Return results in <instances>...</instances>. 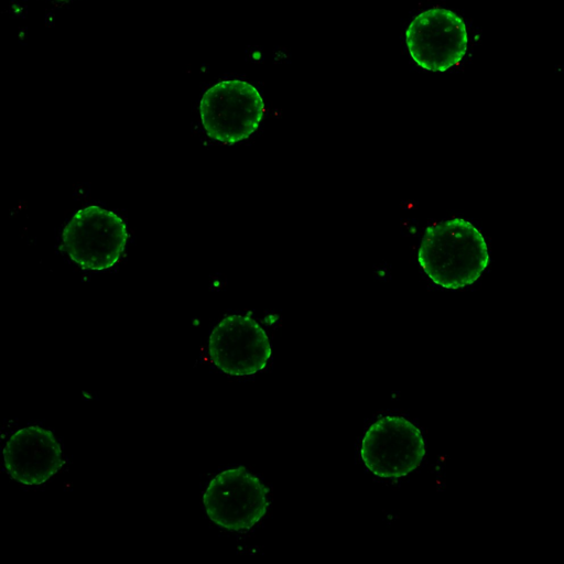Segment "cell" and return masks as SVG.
I'll list each match as a JSON object with an SVG mask.
<instances>
[{
	"mask_svg": "<svg viewBox=\"0 0 564 564\" xmlns=\"http://www.w3.org/2000/svg\"><path fill=\"white\" fill-rule=\"evenodd\" d=\"M417 261L436 285L458 290L482 275L489 262L488 246L474 224L453 217L425 229Z\"/></svg>",
	"mask_w": 564,
	"mask_h": 564,
	"instance_id": "cell-1",
	"label": "cell"
},
{
	"mask_svg": "<svg viewBox=\"0 0 564 564\" xmlns=\"http://www.w3.org/2000/svg\"><path fill=\"white\" fill-rule=\"evenodd\" d=\"M199 115L208 137L221 143H237L258 129L264 116V101L246 80H221L204 93Z\"/></svg>",
	"mask_w": 564,
	"mask_h": 564,
	"instance_id": "cell-3",
	"label": "cell"
},
{
	"mask_svg": "<svg viewBox=\"0 0 564 564\" xmlns=\"http://www.w3.org/2000/svg\"><path fill=\"white\" fill-rule=\"evenodd\" d=\"M58 1H68V0H58Z\"/></svg>",
	"mask_w": 564,
	"mask_h": 564,
	"instance_id": "cell-9",
	"label": "cell"
},
{
	"mask_svg": "<svg viewBox=\"0 0 564 564\" xmlns=\"http://www.w3.org/2000/svg\"><path fill=\"white\" fill-rule=\"evenodd\" d=\"M405 44L416 65L430 72H445L457 65L467 52L466 24L452 10L430 8L410 22Z\"/></svg>",
	"mask_w": 564,
	"mask_h": 564,
	"instance_id": "cell-6",
	"label": "cell"
},
{
	"mask_svg": "<svg viewBox=\"0 0 564 564\" xmlns=\"http://www.w3.org/2000/svg\"><path fill=\"white\" fill-rule=\"evenodd\" d=\"M425 449L424 437L416 425L404 416L386 415L365 432L360 456L375 476L397 479L422 463Z\"/></svg>",
	"mask_w": 564,
	"mask_h": 564,
	"instance_id": "cell-5",
	"label": "cell"
},
{
	"mask_svg": "<svg viewBox=\"0 0 564 564\" xmlns=\"http://www.w3.org/2000/svg\"><path fill=\"white\" fill-rule=\"evenodd\" d=\"M208 356L227 375L249 376L267 366L271 344L264 329L252 317L232 314L224 317L212 330Z\"/></svg>",
	"mask_w": 564,
	"mask_h": 564,
	"instance_id": "cell-7",
	"label": "cell"
},
{
	"mask_svg": "<svg viewBox=\"0 0 564 564\" xmlns=\"http://www.w3.org/2000/svg\"><path fill=\"white\" fill-rule=\"evenodd\" d=\"M128 230L116 213L90 205L78 209L62 232L61 248L84 270L104 271L124 252Z\"/></svg>",
	"mask_w": 564,
	"mask_h": 564,
	"instance_id": "cell-2",
	"label": "cell"
},
{
	"mask_svg": "<svg viewBox=\"0 0 564 564\" xmlns=\"http://www.w3.org/2000/svg\"><path fill=\"white\" fill-rule=\"evenodd\" d=\"M203 505L208 518L232 532H245L267 513L268 489L245 467L218 473L207 485Z\"/></svg>",
	"mask_w": 564,
	"mask_h": 564,
	"instance_id": "cell-4",
	"label": "cell"
},
{
	"mask_svg": "<svg viewBox=\"0 0 564 564\" xmlns=\"http://www.w3.org/2000/svg\"><path fill=\"white\" fill-rule=\"evenodd\" d=\"M3 464L9 476L18 482L37 486L62 468L64 455L50 430L30 425L15 431L6 442Z\"/></svg>",
	"mask_w": 564,
	"mask_h": 564,
	"instance_id": "cell-8",
	"label": "cell"
}]
</instances>
